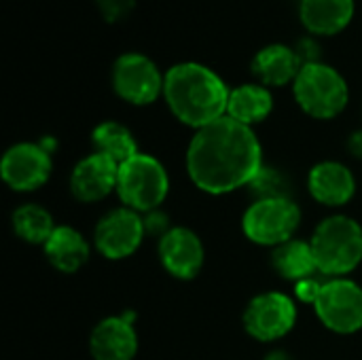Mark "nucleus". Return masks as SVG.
I'll use <instances>...</instances> for the list:
<instances>
[{
    "label": "nucleus",
    "instance_id": "nucleus-12",
    "mask_svg": "<svg viewBox=\"0 0 362 360\" xmlns=\"http://www.w3.org/2000/svg\"><path fill=\"white\" fill-rule=\"evenodd\" d=\"M157 252L163 269L178 280H193L202 272L206 259L199 236L189 227H172L159 238Z\"/></svg>",
    "mask_w": 362,
    "mask_h": 360
},
{
    "label": "nucleus",
    "instance_id": "nucleus-14",
    "mask_svg": "<svg viewBox=\"0 0 362 360\" xmlns=\"http://www.w3.org/2000/svg\"><path fill=\"white\" fill-rule=\"evenodd\" d=\"M93 360H134L138 354V333L134 316H108L100 320L89 337Z\"/></svg>",
    "mask_w": 362,
    "mask_h": 360
},
{
    "label": "nucleus",
    "instance_id": "nucleus-3",
    "mask_svg": "<svg viewBox=\"0 0 362 360\" xmlns=\"http://www.w3.org/2000/svg\"><path fill=\"white\" fill-rule=\"evenodd\" d=\"M318 272L327 278H348L362 261L361 223L346 214H335L318 223L310 238Z\"/></svg>",
    "mask_w": 362,
    "mask_h": 360
},
{
    "label": "nucleus",
    "instance_id": "nucleus-19",
    "mask_svg": "<svg viewBox=\"0 0 362 360\" xmlns=\"http://www.w3.org/2000/svg\"><path fill=\"white\" fill-rule=\"evenodd\" d=\"M272 267L280 274V278L295 284L305 278H312L318 272V265L310 240L293 238L276 246L272 252Z\"/></svg>",
    "mask_w": 362,
    "mask_h": 360
},
{
    "label": "nucleus",
    "instance_id": "nucleus-4",
    "mask_svg": "<svg viewBox=\"0 0 362 360\" xmlns=\"http://www.w3.org/2000/svg\"><path fill=\"white\" fill-rule=\"evenodd\" d=\"M168 191L170 178L157 157L138 153L119 166L117 195L125 208L148 214L165 202Z\"/></svg>",
    "mask_w": 362,
    "mask_h": 360
},
{
    "label": "nucleus",
    "instance_id": "nucleus-11",
    "mask_svg": "<svg viewBox=\"0 0 362 360\" xmlns=\"http://www.w3.org/2000/svg\"><path fill=\"white\" fill-rule=\"evenodd\" d=\"M53 170L51 155L45 146L34 142H17L13 144L0 161L2 180L17 193L36 191L42 187Z\"/></svg>",
    "mask_w": 362,
    "mask_h": 360
},
{
    "label": "nucleus",
    "instance_id": "nucleus-20",
    "mask_svg": "<svg viewBox=\"0 0 362 360\" xmlns=\"http://www.w3.org/2000/svg\"><path fill=\"white\" fill-rule=\"evenodd\" d=\"M274 108V98L267 87L263 85H242L229 93L227 117L233 121L252 127L269 117Z\"/></svg>",
    "mask_w": 362,
    "mask_h": 360
},
{
    "label": "nucleus",
    "instance_id": "nucleus-6",
    "mask_svg": "<svg viewBox=\"0 0 362 360\" xmlns=\"http://www.w3.org/2000/svg\"><path fill=\"white\" fill-rule=\"evenodd\" d=\"M301 223V210L291 197H267L255 199L244 216V236L259 246L276 248L295 238Z\"/></svg>",
    "mask_w": 362,
    "mask_h": 360
},
{
    "label": "nucleus",
    "instance_id": "nucleus-13",
    "mask_svg": "<svg viewBox=\"0 0 362 360\" xmlns=\"http://www.w3.org/2000/svg\"><path fill=\"white\" fill-rule=\"evenodd\" d=\"M119 182V166L100 155L91 153L83 157L70 174V191L78 202L91 204L108 197L112 191H117Z\"/></svg>",
    "mask_w": 362,
    "mask_h": 360
},
{
    "label": "nucleus",
    "instance_id": "nucleus-7",
    "mask_svg": "<svg viewBox=\"0 0 362 360\" xmlns=\"http://www.w3.org/2000/svg\"><path fill=\"white\" fill-rule=\"evenodd\" d=\"M318 320L333 333L352 335L362 329V286L350 278H329L314 303Z\"/></svg>",
    "mask_w": 362,
    "mask_h": 360
},
{
    "label": "nucleus",
    "instance_id": "nucleus-27",
    "mask_svg": "<svg viewBox=\"0 0 362 360\" xmlns=\"http://www.w3.org/2000/svg\"><path fill=\"white\" fill-rule=\"evenodd\" d=\"M348 146H350V153H352L354 157H361L362 159V129L350 136V142H348Z\"/></svg>",
    "mask_w": 362,
    "mask_h": 360
},
{
    "label": "nucleus",
    "instance_id": "nucleus-21",
    "mask_svg": "<svg viewBox=\"0 0 362 360\" xmlns=\"http://www.w3.org/2000/svg\"><path fill=\"white\" fill-rule=\"evenodd\" d=\"M91 144L95 149L93 153H100V155L112 159L117 166H121L127 159H132L134 155H138V144H136L134 134L117 121L100 123L91 134Z\"/></svg>",
    "mask_w": 362,
    "mask_h": 360
},
{
    "label": "nucleus",
    "instance_id": "nucleus-25",
    "mask_svg": "<svg viewBox=\"0 0 362 360\" xmlns=\"http://www.w3.org/2000/svg\"><path fill=\"white\" fill-rule=\"evenodd\" d=\"M320 291H322V282H320L318 278H314V276H312V278H305V280H301V282L295 284V297H297L299 301L312 306V308H314V303H316Z\"/></svg>",
    "mask_w": 362,
    "mask_h": 360
},
{
    "label": "nucleus",
    "instance_id": "nucleus-24",
    "mask_svg": "<svg viewBox=\"0 0 362 360\" xmlns=\"http://www.w3.org/2000/svg\"><path fill=\"white\" fill-rule=\"evenodd\" d=\"M100 13L106 17V21H119L125 15H129V11L134 8V0H95Z\"/></svg>",
    "mask_w": 362,
    "mask_h": 360
},
{
    "label": "nucleus",
    "instance_id": "nucleus-23",
    "mask_svg": "<svg viewBox=\"0 0 362 360\" xmlns=\"http://www.w3.org/2000/svg\"><path fill=\"white\" fill-rule=\"evenodd\" d=\"M248 189L257 195V199L267 197H288L286 193V180L284 176L274 168H263L257 178L248 185Z\"/></svg>",
    "mask_w": 362,
    "mask_h": 360
},
{
    "label": "nucleus",
    "instance_id": "nucleus-5",
    "mask_svg": "<svg viewBox=\"0 0 362 360\" xmlns=\"http://www.w3.org/2000/svg\"><path fill=\"white\" fill-rule=\"evenodd\" d=\"M295 100L303 112L314 119H333L348 106V83L331 66L322 62L303 64L293 83Z\"/></svg>",
    "mask_w": 362,
    "mask_h": 360
},
{
    "label": "nucleus",
    "instance_id": "nucleus-1",
    "mask_svg": "<svg viewBox=\"0 0 362 360\" xmlns=\"http://www.w3.org/2000/svg\"><path fill=\"white\" fill-rule=\"evenodd\" d=\"M263 170V149L252 127L223 117L195 132L187 149L193 185L210 195L248 187Z\"/></svg>",
    "mask_w": 362,
    "mask_h": 360
},
{
    "label": "nucleus",
    "instance_id": "nucleus-2",
    "mask_svg": "<svg viewBox=\"0 0 362 360\" xmlns=\"http://www.w3.org/2000/svg\"><path fill=\"white\" fill-rule=\"evenodd\" d=\"M229 93L214 70L195 62L176 64L163 83V98L172 115L195 132L227 117Z\"/></svg>",
    "mask_w": 362,
    "mask_h": 360
},
{
    "label": "nucleus",
    "instance_id": "nucleus-26",
    "mask_svg": "<svg viewBox=\"0 0 362 360\" xmlns=\"http://www.w3.org/2000/svg\"><path fill=\"white\" fill-rule=\"evenodd\" d=\"M144 227H146V233H153V236H159V238H163L172 229L168 225L165 214H161L159 210H153V212L144 214Z\"/></svg>",
    "mask_w": 362,
    "mask_h": 360
},
{
    "label": "nucleus",
    "instance_id": "nucleus-9",
    "mask_svg": "<svg viewBox=\"0 0 362 360\" xmlns=\"http://www.w3.org/2000/svg\"><path fill=\"white\" fill-rule=\"evenodd\" d=\"M146 236L144 216L132 208H115L106 212L93 231L95 250L108 261H121L132 257Z\"/></svg>",
    "mask_w": 362,
    "mask_h": 360
},
{
    "label": "nucleus",
    "instance_id": "nucleus-15",
    "mask_svg": "<svg viewBox=\"0 0 362 360\" xmlns=\"http://www.w3.org/2000/svg\"><path fill=\"white\" fill-rule=\"evenodd\" d=\"M310 195L329 208L346 206L356 193V178L352 170L339 161H320L308 176Z\"/></svg>",
    "mask_w": 362,
    "mask_h": 360
},
{
    "label": "nucleus",
    "instance_id": "nucleus-16",
    "mask_svg": "<svg viewBox=\"0 0 362 360\" xmlns=\"http://www.w3.org/2000/svg\"><path fill=\"white\" fill-rule=\"evenodd\" d=\"M42 250L47 261L62 274H74L89 261L87 240L68 225H57Z\"/></svg>",
    "mask_w": 362,
    "mask_h": 360
},
{
    "label": "nucleus",
    "instance_id": "nucleus-18",
    "mask_svg": "<svg viewBox=\"0 0 362 360\" xmlns=\"http://www.w3.org/2000/svg\"><path fill=\"white\" fill-rule=\"evenodd\" d=\"M354 15V0H301V21L314 34H337Z\"/></svg>",
    "mask_w": 362,
    "mask_h": 360
},
{
    "label": "nucleus",
    "instance_id": "nucleus-28",
    "mask_svg": "<svg viewBox=\"0 0 362 360\" xmlns=\"http://www.w3.org/2000/svg\"><path fill=\"white\" fill-rule=\"evenodd\" d=\"M263 360H295L288 352H284V350H272L267 356Z\"/></svg>",
    "mask_w": 362,
    "mask_h": 360
},
{
    "label": "nucleus",
    "instance_id": "nucleus-8",
    "mask_svg": "<svg viewBox=\"0 0 362 360\" xmlns=\"http://www.w3.org/2000/svg\"><path fill=\"white\" fill-rule=\"evenodd\" d=\"M242 325L246 333L263 344L286 337L297 325L295 301L278 291H267L252 297L244 310Z\"/></svg>",
    "mask_w": 362,
    "mask_h": 360
},
{
    "label": "nucleus",
    "instance_id": "nucleus-17",
    "mask_svg": "<svg viewBox=\"0 0 362 360\" xmlns=\"http://www.w3.org/2000/svg\"><path fill=\"white\" fill-rule=\"evenodd\" d=\"M301 68H303V59L299 57V53L284 45H269L261 49L252 62L255 74L265 85H272V87L295 83Z\"/></svg>",
    "mask_w": 362,
    "mask_h": 360
},
{
    "label": "nucleus",
    "instance_id": "nucleus-10",
    "mask_svg": "<svg viewBox=\"0 0 362 360\" xmlns=\"http://www.w3.org/2000/svg\"><path fill=\"white\" fill-rule=\"evenodd\" d=\"M165 76L159 68L140 53H125L112 68V87L119 98L129 104L146 106L163 93Z\"/></svg>",
    "mask_w": 362,
    "mask_h": 360
},
{
    "label": "nucleus",
    "instance_id": "nucleus-22",
    "mask_svg": "<svg viewBox=\"0 0 362 360\" xmlns=\"http://www.w3.org/2000/svg\"><path fill=\"white\" fill-rule=\"evenodd\" d=\"M13 231L17 238H21L28 244L45 246L51 233L55 231L53 214L38 206V204H23L13 212Z\"/></svg>",
    "mask_w": 362,
    "mask_h": 360
}]
</instances>
